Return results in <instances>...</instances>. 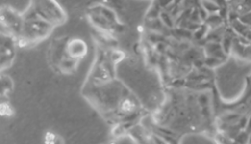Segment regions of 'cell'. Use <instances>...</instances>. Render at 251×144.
Returning a JSON list of instances; mask_svg holds the SVG:
<instances>
[{
  "mask_svg": "<svg viewBox=\"0 0 251 144\" xmlns=\"http://www.w3.org/2000/svg\"><path fill=\"white\" fill-rule=\"evenodd\" d=\"M23 29L19 37L16 39L18 46L30 47L41 43L51 34L54 27L37 16L29 7L23 13Z\"/></svg>",
  "mask_w": 251,
  "mask_h": 144,
  "instance_id": "6da1fadb",
  "label": "cell"
},
{
  "mask_svg": "<svg viewBox=\"0 0 251 144\" xmlns=\"http://www.w3.org/2000/svg\"><path fill=\"white\" fill-rule=\"evenodd\" d=\"M28 7L54 28L67 21L66 12L56 0H31Z\"/></svg>",
  "mask_w": 251,
  "mask_h": 144,
  "instance_id": "7a4b0ae2",
  "label": "cell"
},
{
  "mask_svg": "<svg viewBox=\"0 0 251 144\" xmlns=\"http://www.w3.org/2000/svg\"><path fill=\"white\" fill-rule=\"evenodd\" d=\"M24 25L23 14L17 13L10 6H3L1 9L2 32L10 34L17 39L19 37Z\"/></svg>",
  "mask_w": 251,
  "mask_h": 144,
  "instance_id": "3957f363",
  "label": "cell"
},
{
  "mask_svg": "<svg viewBox=\"0 0 251 144\" xmlns=\"http://www.w3.org/2000/svg\"><path fill=\"white\" fill-rule=\"evenodd\" d=\"M16 39L1 32V70L10 67L16 55Z\"/></svg>",
  "mask_w": 251,
  "mask_h": 144,
  "instance_id": "277c9868",
  "label": "cell"
},
{
  "mask_svg": "<svg viewBox=\"0 0 251 144\" xmlns=\"http://www.w3.org/2000/svg\"><path fill=\"white\" fill-rule=\"evenodd\" d=\"M66 51L70 58L79 60L87 54V45L80 39H73L67 43Z\"/></svg>",
  "mask_w": 251,
  "mask_h": 144,
  "instance_id": "5b68a950",
  "label": "cell"
}]
</instances>
